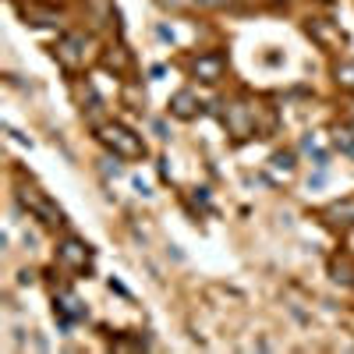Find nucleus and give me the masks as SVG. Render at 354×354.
<instances>
[{
    "instance_id": "nucleus-4",
    "label": "nucleus",
    "mask_w": 354,
    "mask_h": 354,
    "mask_svg": "<svg viewBox=\"0 0 354 354\" xmlns=\"http://www.w3.org/2000/svg\"><path fill=\"white\" fill-rule=\"evenodd\" d=\"M57 266L75 277H88L96 270V252L88 248L82 238H75V234H68V238L57 241Z\"/></svg>"
},
{
    "instance_id": "nucleus-13",
    "label": "nucleus",
    "mask_w": 354,
    "mask_h": 354,
    "mask_svg": "<svg viewBox=\"0 0 354 354\" xmlns=\"http://www.w3.org/2000/svg\"><path fill=\"white\" fill-rule=\"evenodd\" d=\"M333 82L344 93H354V61H337L333 64Z\"/></svg>"
},
{
    "instance_id": "nucleus-11",
    "label": "nucleus",
    "mask_w": 354,
    "mask_h": 354,
    "mask_svg": "<svg viewBox=\"0 0 354 354\" xmlns=\"http://www.w3.org/2000/svg\"><path fill=\"white\" fill-rule=\"evenodd\" d=\"M330 273H333V280H337V283L354 287V259H351V255H333Z\"/></svg>"
},
{
    "instance_id": "nucleus-14",
    "label": "nucleus",
    "mask_w": 354,
    "mask_h": 354,
    "mask_svg": "<svg viewBox=\"0 0 354 354\" xmlns=\"http://www.w3.org/2000/svg\"><path fill=\"white\" fill-rule=\"evenodd\" d=\"M333 145L340 153H347V156H354V131L347 128V124H340V128H333Z\"/></svg>"
},
{
    "instance_id": "nucleus-7",
    "label": "nucleus",
    "mask_w": 354,
    "mask_h": 354,
    "mask_svg": "<svg viewBox=\"0 0 354 354\" xmlns=\"http://www.w3.org/2000/svg\"><path fill=\"white\" fill-rule=\"evenodd\" d=\"M315 216L326 223L330 230H337V234L354 230V195H351V198H340V202H330V205H322Z\"/></svg>"
},
{
    "instance_id": "nucleus-17",
    "label": "nucleus",
    "mask_w": 354,
    "mask_h": 354,
    "mask_svg": "<svg viewBox=\"0 0 354 354\" xmlns=\"http://www.w3.org/2000/svg\"><path fill=\"white\" fill-rule=\"evenodd\" d=\"M347 128H351V131H354V113H351V121H347Z\"/></svg>"
},
{
    "instance_id": "nucleus-5",
    "label": "nucleus",
    "mask_w": 354,
    "mask_h": 354,
    "mask_svg": "<svg viewBox=\"0 0 354 354\" xmlns=\"http://www.w3.org/2000/svg\"><path fill=\"white\" fill-rule=\"evenodd\" d=\"M188 71H192V78H195V82H202V85H216V82H223V78H227V57H223L220 50L198 53L195 61L188 64Z\"/></svg>"
},
{
    "instance_id": "nucleus-1",
    "label": "nucleus",
    "mask_w": 354,
    "mask_h": 354,
    "mask_svg": "<svg viewBox=\"0 0 354 354\" xmlns=\"http://www.w3.org/2000/svg\"><path fill=\"white\" fill-rule=\"evenodd\" d=\"M93 135H96V142L103 145V149L113 156V160H124V163H142L145 160V142H142V135H135L128 124H121V121H100V124H93Z\"/></svg>"
},
{
    "instance_id": "nucleus-8",
    "label": "nucleus",
    "mask_w": 354,
    "mask_h": 354,
    "mask_svg": "<svg viewBox=\"0 0 354 354\" xmlns=\"http://www.w3.org/2000/svg\"><path fill=\"white\" fill-rule=\"evenodd\" d=\"M53 315L61 319V326H71V322L88 319V308L75 298L71 290H57V294H53Z\"/></svg>"
},
{
    "instance_id": "nucleus-16",
    "label": "nucleus",
    "mask_w": 354,
    "mask_h": 354,
    "mask_svg": "<svg viewBox=\"0 0 354 354\" xmlns=\"http://www.w3.org/2000/svg\"><path fill=\"white\" fill-rule=\"evenodd\" d=\"M230 4H245V8H252V4H266V0H230Z\"/></svg>"
},
{
    "instance_id": "nucleus-2",
    "label": "nucleus",
    "mask_w": 354,
    "mask_h": 354,
    "mask_svg": "<svg viewBox=\"0 0 354 354\" xmlns=\"http://www.w3.org/2000/svg\"><path fill=\"white\" fill-rule=\"evenodd\" d=\"M15 198H18V205L32 216V220H39L46 230H61L64 227V213L53 205V198L36 185V181H25V177H18V185H15Z\"/></svg>"
},
{
    "instance_id": "nucleus-10",
    "label": "nucleus",
    "mask_w": 354,
    "mask_h": 354,
    "mask_svg": "<svg viewBox=\"0 0 354 354\" xmlns=\"http://www.w3.org/2000/svg\"><path fill=\"white\" fill-rule=\"evenodd\" d=\"M18 11H21V18H25L28 25H39V28H46V25H57V21H61V18H57V11L39 8V4H32V0H28V4H21V0H18Z\"/></svg>"
},
{
    "instance_id": "nucleus-9",
    "label": "nucleus",
    "mask_w": 354,
    "mask_h": 354,
    "mask_svg": "<svg viewBox=\"0 0 354 354\" xmlns=\"http://www.w3.org/2000/svg\"><path fill=\"white\" fill-rule=\"evenodd\" d=\"M167 110L177 117V121H195V117H202V100L195 88H177V93L170 96Z\"/></svg>"
},
{
    "instance_id": "nucleus-6",
    "label": "nucleus",
    "mask_w": 354,
    "mask_h": 354,
    "mask_svg": "<svg viewBox=\"0 0 354 354\" xmlns=\"http://www.w3.org/2000/svg\"><path fill=\"white\" fill-rule=\"evenodd\" d=\"M305 32L315 39V46H319V50H326V53H337V50L347 43V36L340 32V25H337V21H330V18H308Z\"/></svg>"
},
{
    "instance_id": "nucleus-12",
    "label": "nucleus",
    "mask_w": 354,
    "mask_h": 354,
    "mask_svg": "<svg viewBox=\"0 0 354 354\" xmlns=\"http://www.w3.org/2000/svg\"><path fill=\"white\" fill-rule=\"evenodd\" d=\"M128 46L124 43H117V46H106V53H103V64L110 68V71H124L128 68Z\"/></svg>"
},
{
    "instance_id": "nucleus-15",
    "label": "nucleus",
    "mask_w": 354,
    "mask_h": 354,
    "mask_svg": "<svg viewBox=\"0 0 354 354\" xmlns=\"http://www.w3.org/2000/svg\"><path fill=\"white\" fill-rule=\"evenodd\" d=\"M195 4H202V8H220L223 0H195Z\"/></svg>"
},
{
    "instance_id": "nucleus-3",
    "label": "nucleus",
    "mask_w": 354,
    "mask_h": 354,
    "mask_svg": "<svg viewBox=\"0 0 354 354\" xmlns=\"http://www.w3.org/2000/svg\"><path fill=\"white\" fill-rule=\"evenodd\" d=\"M93 57H96V43H93V36H85V32H64L61 39L53 43V61L61 64L68 75L85 71L88 64H93Z\"/></svg>"
}]
</instances>
